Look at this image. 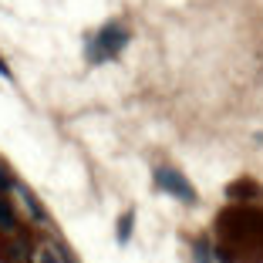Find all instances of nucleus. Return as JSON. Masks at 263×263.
<instances>
[{"label": "nucleus", "instance_id": "1", "mask_svg": "<svg viewBox=\"0 0 263 263\" xmlns=\"http://www.w3.org/2000/svg\"><path fill=\"white\" fill-rule=\"evenodd\" d=\"M125 44H128V27H122V21H108L95 37H88L85 54L91 64H105V61L122 54Z\"/></svg>", "mask_w": 263, "mask_h": 263}, {"label": "nucleus", "instance_id": "2", "mask_svg": "<svg viewBox=\"0 0 263 263\" xmlns=\"http://www.w3.org/2000/svg\"><path fill=\"white\" fill-rule=\"evenodd\" d=\"M155 189H162V193H169L172 199L186 202V206H193L196 202V189L189 186V179L182 176L179 169H172V165H155Z\"/></svg>", "mask_w": 263, "mask_h": 263}, {"label": "nucleus", "instance_id": "3", "mask_svg": "<svg viewBox=\"0 0 263 263\" xmlns=\"http://www.w3.org/2000/svg\"><path fill=\"white\" fill-rule=\"evenodd\" d=\"M132 226H135V213L128 209V213H125V216L118 219V233H115L118 243H128V240H132Z\"/></svg>", "mask_w": 263, "mask_h": 263}, {"label": "nucleus", "instance_id": "4", "mask_svg": "<svg viewBox=\"0 0 263 263\" xmlns=\"http://www.w3.org/2000/svg\"><path fill=\"white\" fill-rule=\"evenodd\" d=\"M193 256H196V263H213V247H209V240H196L193 243Z\"/></svg>", "mask_w": 263, "mask_h": 263}, {"label": "nucleus", "instance_id": "5", "mask_svg": "<svg viewBox=\"0 0 263 263\" xmlns=\"http://www.w3.org/2000/svg\"><path fill=\"white\" fill-rule=\"evenodd\" d=\"M0 226H4V230H14V226H17V216H14V206H10L7 199H0Z\"/></svg>", "mask_w": 263, "mask_h": 263}, {"label": "nucleus", "instance_id": "6", "mask_svg": "<svg viewBox=\"0 0 263 263\" xmlns=\"http://www.w3.org/2000/svg\"><path fill=\"white\" fill-rule=\"evenodd\" d=\"M0 189H14V179H10L4 169H0Z\"/></svg>", "mask_w": 263, "mask_h": 263}, {"label": "nucleus", "instance_id": "7", "mask_svg": "<svg viewBox=\"0 0 263 263\" xmlns=\"http://www.w3.org/2000/svg\"><path fill=\"white\" fill-rule=\"evenodd\" d=\"M41 263H58V260H54V253H51V250H44V253H41Z\"/></svg>", "mask_w": 263, "mask_h": 263}, {"label": "nucleus", "instance_id": "8", "mask_svg": "<svg viewBox=\"0 0 263 263\" xmlns=\"http://www.w3.org/2000/svg\"><path fill=\"white\" fill-rule=\"evenodd\" d=\"M0 74H4V78H10V71H7V64H4V61H0Z\"/></svg>", "mask_w": 263, "mask_h": 263}]
</instances>
